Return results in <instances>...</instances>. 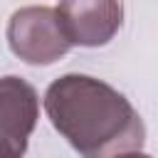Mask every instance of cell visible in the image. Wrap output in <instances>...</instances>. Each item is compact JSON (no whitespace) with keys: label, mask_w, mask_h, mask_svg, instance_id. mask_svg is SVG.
Instances as JSON below:
<instances>
[{"label":"cell","mask_w":158,"mask_h":158,"mask_svg":"<svg viewBox=\"0 0 158 158\" xmlns=\"http://www.w3.org/2000/svg\"><path fill=\"white\" fill-rule=\"evenodd\" d=\"M44 111L81 158H116L141 151L146 141V126L133 104L89 74L54 79L44 91Z\"/></svg>","instance_id":"cell-1"},{"label":"cell","mask_w":158,"mask_h":158,"mask_svg":"<svg viewBox=\"0 0 158 158\" xmlns=\"http://www.w3.org/2000/svg\"><path fill=\"white\" fill-rule=\"evenodd\" d=\"M5 37L12 54L35 67L54 64L72 49L59 25L57 10L47 5H27L15 10L7 20Z\"/></svg>","instance_id":"cell-2"},{"label":"cell","mask_w":158,"mask_h":158,"mask_svg":"<svg viewBox=\"0 0 158 158\" xmlns=\"http://www.w3.org/2000/svg\"><path fill=\"white\" fill-rule=\"evenodd\" d=\"M54 10L72 47H104L123 25L121 0H62Z\"/></svg>","instance_id":"cell-3"},{"label":"cell","mask_w":158,"mask_h":158,"mask_svg":"<svg viewBox=\"0 0 158 158\" xmlns=\"http://www.w3.org/2000/svg\"><path fill=\"white\" fill-rule=\"evenodd\" d=\"M40 118V96L22 77H0V148L22 158Z\"/></svg>","instance_id":"cell-4"},{"label":"cell","mask_w":158,"mask_h":158,"mask_svg":"<svg viewBox=\"0 0 158 158\" xmlns=\"http://www.w3.org/2000/svg\"><path fill=\"white\" fill-rule=\"evenodd\" d=\"M116 158H151V156L143 153V151H131V153H121V156H116Z\"/></svg>","instance_id":"cell-5"},{"label":"cell","mask_w":158,"mask_h":158,"mask_svg":"<svg viewBox=\"0 0 158 158\" xmlns=\"http://www.w3.org/2000/svg\"><path fill=\"white\" fill-rule=\"evenodd\" d=\"M0 158H12V156H7V153H5L2 148H0Z\"/></svg>","instance_id":"cell-6"}]
</instances>
